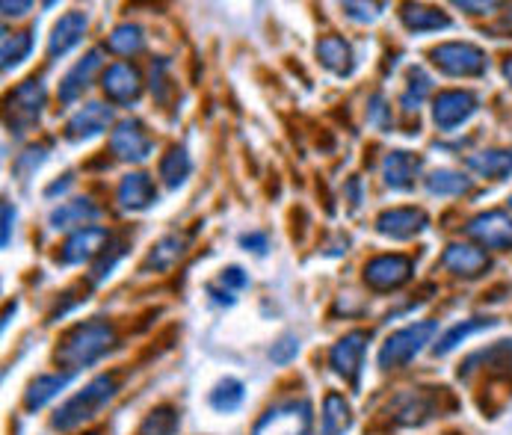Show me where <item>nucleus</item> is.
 Here are the masks:
<instances>
[{"mask_svg":"<svg viewBox=\"0 0 512 435\" xmlns=\"http://www.w3.org/2000/svg\"><path fill=\"white\" fill-rule=\"evenodd\" d=\"M116 347V329L104 320H89L74 326L72 332L57 347V364L66 367V373H77L89 364L101 362Z\"/></svg>","mask_w":512,"mask_h":435,"instance_id":"1","label":"nucleus"},{"mask_svg":"<svg viewBox=\"0 0 512 435\" xmlns=\"http://www.w3.org/2000/svg\"><path fill=\"white\" fill-rule=\"evenodd\" d=\"M116 394H119V376H116V373H101V376L89 379V382L83 385V391H77L72 400H66V403L57 409V415H54V421H51L54 430L72 433L77 427L95 421V418L113 403Z\"/></svg>","mask_w":512,"mask_h":435,"instance_id":"2","label":"nucleus"},{"mask_svg":"<svg viewBox=\"0 0 512 435\" xmlns=\"http://www.w3.org/2000/svg\"><path fill=\"white\" fill-rule=\"evenodd\" d=\"M314 427V409L308 397H291V400H279L276 406H270L252 435H311Z\"/></svg>","mask_w":512,"mask_h":435,"instance_id":"3","label":"nucleus"},{"mask_svg":"<svg viewBox=\"0 0 512 435\" xmlns=\"http://www.w3.org/2000/svg\"><path fill=\"white\" fill-rule=\"evenodd\" d=\"M439 323L436 320H421L412 326L397 329L394 335H388V341L379 350V367L382 370H397L412 362L421 350H427V344H433Z\"/></svg>","mask_w":512,"mask_h":435,"instance_id":"4","label":"nucleus"},{"mask_svg":"<svg viewBox=\"0 0 512 435\" xmlns=\"http://www.w3.org/2000/svg\"><path fill=\"white\" fill-rule=\"evenodd\" d=\"M45 110V83L39 77L24 80L6 98V125L12 134H27Z\"/></svg>","mask_w":512,"mask_h":435,"instance_id":"5","label":"nucleus"},{"mask_svg":"<svg viewBox=\"0 0 512 435\" xmlns=\"http://www.w3.org/2000/svg\"><path fill=\"white\" fill-rule=\"evenodd\" d=\"M433 66L450 77H480L489 69L486 51L471 42H444L433 48Z\"/></svg>","mask_w":512,"mask_h":435,"instance_id":"6","label":"nucleus"},{"mask_svg":"<svg viewBox=\"0 0 512 435\" xmlns=\"http://www.w3.org/2000/svg\"><path fill=\"white\" fill-rule=\"evenodd\" d=\"M480 107V98L468 89H444L433 101V122L439 131H456Z\"/></svg>","mask_w":512,"mask_h":435,"instance_id":"7","label":"nucleus"},{"mask_svg":"<svg viewBox=\"0 0 512 435\" xmlns=\"http://www.w3.org/2000/svg\"><path fill=\"white\" fill-rule=\"evenodd\" d=\"M370 335L356 329L350 335H344L332 350H329V367L350 385H359V376H362V367H365V353Z\"/></svg>","mask_w":512,"mask_h":435,"instance_id":"8","label":"nucleus"},{"mask_svg":"<svg viewBox=\"0 0 512 435\" xmlns=\"http://www.w3.org/2000/svg\"><path fill=\"white\" fill-rule=\"evenodd\" d=\"M151 148L154 140L148 134V128L140 119H125L116 125V131L110 134V151L119 157V160H128V163H143L151 157Z\"/></svg>","mask_w":512,"mask_h":435,"instance_id":"9","label":"nucleus"},{"mask_svg":"<svg viewBox=\"0 0 512 435\" xmlns=\"http://www.w3.org/2000/svg\"><path fill=\"white\" fill-rule=\"evenodd\" d=\"M412 270H415V264L406 255H379V258L367 261L365 282L367 288L373 290H397L412 279Z\"/></svg>","mask_w":512,"mask_h":435,"instance_id":"10","label":"nucleus"},{"mask_svg":"<svg viewBox=\"0 0 512 435\" xmlns=\"http://www.w3.org/2000/svg\"><path fill=\"white\" fill-rule=\"evenodd\" d=\"M110 243V234L107 228L101 225H86V228H77L72 237L60 246V264L74 267V264H83V261H92L95 255H101Z\"/></svg>","mask_w":512,"mask_h":435,"instance_id":"11","label":"nucleus"},{"mask_svg":"<svg viewBox=\"0 0 512 435\" xmlns=\"http://www.w3.org/2000/svg\"><path fill=\"white\" fill-rule=\"evenodd\" d=\"M468 234L480 249H512V219L504 211H489L468 222Z\"/></svg>","mask_w":512,"mask_h":435,"instance_id":"12","label":"nucleus"},{"mask_svg":"<svg viewBox=\"0 0 512 435\" xmlns=\"http://www.w3.org/2000/svg\"><path fill=\"white\" fill-rule=\"evenodd\" d=\"M427 214L421 208H391L376 219V231L391 240H409L427 228Z\"/></svg>","mask_w":512,"mask_h":435,"instance_id":"13","label":"nucleus"},{"mask_svg":"<svg viewBox=\"0 0 512 435\" xmlns=\"http://www.w3.org/2000/svg\"><path fill=\"white\" fill-rule=\"evenodd\" d=\"M101 86H104L107 98L116 101V104H131V101H137L143 95V77L131 63L110 66L101 77Z\"/></svg>","mask_w":512,"mask_h":435,"instance_id":"14","label":"nucleus"},{"mask_svg":"<svg viewBox=\"0 0 512 435\" xmlns=\"http://www.w3.org/2000/svg\"><path fill=\"white\" fill-rule=\"evenodd\" d=\"M441 264L465 279H477L489 270V255L480 246H468V243H450L441 255Z\"/></svg>","mask_w":512,"mask_h":435,"instance_id":"15","label":"nucleus"},{"mask_svg":"<svg viewBox=\"0 0 512 435\" xmlns=\"http://www.w3.org/2000/svg\"><path fill=\"white\" fill-rule=\"evenodd\" d=\"M110 122H113V110L110 107H104V104H86V107H80L72 119H69L66 134H69L72 143H86V140L104 134L110 128Z\"/></svg>","mask_w":512,"mask_h":435,"instance_id":"16","label":"nucleus"},{"mask_svg":"<svg viewBox=\"0 0 512 435\" xmlns=\"http://www.w3.org/2000/svg\"><path fill=\"white\" fill-rule=\"evenodd\" d=\"M86 24H89V18H86V12H66L57 24H54V30H51V39H48V57L51 60H57V57H66L72 48L80 45V39H83V33H86Z\"/></svg>","mask_w":512,"mask_h":435,"instance_id":"17","label":"nucleus"},{"mask_svg":"<svg viewBox=\"0 0 512 435\" xmlns=\"http://www.w3.org/2000/svg\"><path fill=\"white\" fill-rule=\"evenodd\" d=\"M421 175V157H415L412 151H391L382 160V178L391 190L406 193L415 187V178Z\"/></svg>","mask_w":512,"mask_h":435,"instance_id":"18","label":"nucleus"},{"mask_svg":"<svg viewBox=\"0 0 512 435\" xmlns=\"http://www.w3.org/2000/svg\"><path fill=\"white\" fill-rule=\"evenodd\" d=\"M119 205L125 211H148L151 205H157V187L146 172H128L119 181Z\"/></svg>","mask_w":512,"mask_h":435,"instance_id":"19","label":"nucleus"},{"mask_svg":"<svg viewBox=\"0 0 512 435\" xmlns=\"http://www.w3.org/2000/svg\"><path fill=\"white\" fill-rule=\"evenodd\" d=\"M101 51L95 48V51H89L80 63H74L69 74L63 77V83H60V101L63 104H74L77 98H83V92L89 89V83H92V77L98 74L101 69Z\"/></svg>","mask_w":512,"mask_h":435,"instance_id":"20","label":"nucleus"},{"mask_svg":"<svg viewBox=\"0 0 512 435\" xmlns=\"http://www.w3.org/2000/svg\"><path fill=\"white\" fill-rule=\"evenodd\" d=\"M72 379H74V373H66V370L36 376V379L27 385V391H24V406H27L30 412H36V409L48 406L54 397H60V394L66 391V385H69Z\"/></svg>","mask_w":512,"mask_h":435,"instance_id":"21","label":"nucleus"},{"mask_svg":"<svg viewBox=\"0 0 512 435\" xmlns=\"http://www.w3.org/2000/svg\"><path fill=\"white\" fill-rule=\"evenodd\" d=\"M353 427V409L344 400V394L332 391L323 400V415H320V435H344Z\"/></svg>","mask_w":512,"mask_h":435,"instance_id":"22","label":"nucleus"},{"mask_svg":"<svg viewBox=\"0 0 512 435\" xmlns=\"http://www.w3.org/2000/svg\"><path fill=\"white\" fill-rule=\"evenodd\" d=\"M187 246H190V237H187V234H178V231L166 234V237L151 249V255L146 258V270H151V267H154L157 273L172 270V267L184 258Z\"/></svg>","mask_w":512,"mask_h":435,"instance_id":"23","label":"nucleus"},{"mask_svg":"<svg viewBox=\"0 0 512 435\" xmlns=\"http://www.w3.org/2000/svg\"><path fill=\"white\" fill-rule=\"evenodd\" d=\"M468 169L477 172L480 178H492V181H504L507 175H512V151H501V148H489L480 154H471Z\"/></svg>","mask_w":512,"mask_h":435,"instance_id":"24","label":"nucleus"},{"mask_svg":"<svg viewBox=\"0 0 512 435\" xmlns=\"http://www.w3.org/2000/svg\"><path fill=\"white\" fill-rule=\"evenodd\" d=\"M317 57L326 69H332L335 74L353 72V48L344 36H323L317 42Z\"/></svg>","mask_w":512,"mask_h":435,"instance_id":"25","label":"nucleus"},{"mask_svg":"<svg viewBox=\"0 0 512 435\" xmlns=\"http://www.w3.org/2000/svg\"><path fill=\"white\" fill-rule=\"evenodd\" d=\"M95 217H98V208L89 199H72V202H63L60 208H54L48 222H51V228L66 231V228H86L83 222Z\"/></svg>","mask_w":512,"mask_h":435,"instance_id":"26","label":"nucleus"},{"mask_svg":"<svg viewBox=\"0 0 512 435\" xmlns=\"http://www.w3.org/2000/svg\"><path fill=\"white\" fill-rule=\"evenodd\" d=\"M406 30L412 33H436V30H447L450 18L441 9H430V6H403L400 12Z\"/></svg>","mask_w":512,"mask_h":435,"instance_id":"27","label":"nucleus"},{"mask_svg":"<svg viewBox=\"0 0 512 435\" xmlns=\"http://www.w3.org/2000/svg\"><path fill=\"white\" fill-rule=\"evenodd\" d=\"M430 412H433V406L424 400V394L421 391H406L403 397H397V403H394V421L400 424V427H412V424H424L427 418H430Z\"/></svg>","mask_w":512,"mask_h":435,"instance_id":"28","label":"nucleus"},{"mask_svg":"<svg viewBox=\"0 0 512 435\" xmlns=\"http://www.w3.org/2000/svg\"><path fill=\"white\" fill-rule=\"evenodd\" d=\"M190 172H193V160H190L187 148H178L175 145V148H169V154H163V160H160V178H163V184L169 190L181 187L190 178Z\"/></svg>","mask_w":512,"mask_h":435,"instance_id":"29","label":"nucleus"},{"mask_svg":"<svg viewBox=\"0 0 512 435\" xmlns=\"http://www.w3.org/2000/svg\"><path fill=\"white\" fill-rule=\"evenodd\" d=\"M495 326V320H483V317H471V320H462V323H456V326H450L444 335H441V341L436 344V356H447V353H453L459 344H465L471 335H477V332H483V329H492Z\"/></svg>","mask_w":512,"mask_h":435,"instance_id":"30","label":"nucleus"},{"mask_svg":"<svg viewBox=\"0 0 512 435\" xmlns=\"http://www.w3.org/2000/svg\"><path fill=\"white\" fill-rule=\"evenodd\" d=\"M246 288H249V273L240 270V267H228V270H222V276L214 285H208V293L220 305H234L237 302V293Z\"/></svg>","mask_w":512,"mask_h":435,"instance_id":"31","label":"nucleus"},{"mask_svg":"<svg viewBox=\"0 0 512 435\" xmlns=\"http://www.w3.org/2000/svg\"><path fill=\"white\" fill-rule=\"evenodd\" d=\"M107 45H110V51L119 54V57H137V54L146 48V33H143V27H137V24H119V27L110 33Z\"/></svg>","mask_w":512,"mask_h":435,"instance_id":"32","label":"nucleus"},{"mask_svg":"<svg viewBox=\"0 0 512 435\" xmlns=\"http://www.w3.org/2000/svg\"><path fill=\"white\" fill-rule=\"evenodd\" d=\"M471 190V178H465L462 172H453V169H436L430 178H427V193L430 196H462Z\"/></svg>","mask_w":512,"mask_h":435,"instance_id":"33","label":"nucleus"},{"mask_svg":"<svg viewBox=\"0 0 512 435\" xmlns=\"http://www.w3.org/2000/svg\"><path fill=\"white\" fill-rule=\"evenodd\" d=\"M243 397H246L243 382H240V379L225 376V379H220V382L214 385V391H211L208 403H211V409H217V412H222V415H228V412L240 409Z\"/></svg>","mask_w":512,"mask_h":435,"instance_id":"34","label":"nucleus"},{"mask_svg":"<svg viewBox=\"0 0 512 435\" xmlns=\"http://www.w3.org/2000/svg\"><path fill=\"white\" fill-rule=\"evenodd\" d=\"M178 427H181L178 412L172 406H157V409H151L146 418H143L137 435H175Z\"/></svg>","mask_w":512,"mask_h":435,"instance_id":"35","label":"nucleus"},{"mask_svg":"<svg viewBox=\"0 0 512 435\" xmlns=\"http://www.w3.org/2000/svg\"><path fill=\"white\" fill-rule=\"evenodd\" d=\"M33 51V33H6L3 36V72L21 66Z\"/></svg>","mask_w":512,"mask_h":435,"instance_id":"36","label":"nucleus"},{"mask_svg":"<svg viewBox=\"0 0 512 435\" xmlns=\"http://www.w3.org/2000/svg\"><path fill=\"white\" fill-rule=\"evenodd\" d=\"M430 89H433V80H430V74L424 72V69H412L409 72V80H406V89H403V110L406 113H412V110H418L421 104H424V98L430 95Z\"/></svg>","mask_w":512,"mask_h":435,"instance_id":"37","label":"nucleus"},{"mask_svg":"<svg viewBox=\"0 0 512 435\" xmlns=\"http://www.w3.org/2000/svg\"><path fill=\"white\" fill-rule=\"evenodd\" d=\"M125 243H107V252H104V258L92 267V282L98 285V282H104V279H110V273L116 270V264L125 258Z\"/></svg>","mask_w":512,"mask_h":435,"instance_id":"38","label":"nucleus"},{"mask_svg":"<svg viewBox=\"0 0 512 435\" xmlns=\"http://www.w3.org/2000/svg\"><path fill=\"white\" fill-rule=\"evenodd\" d=\"M45 157H48V145H33V148H27V151L12 163V169H15V175H21V181H24L27 175H33V172L45 163Z\"/></svg>","mask_w":512,"mask_h":435,"instance_id":"39","label":"nucleus"},{"mask_svg":"<svg viewBox=\"0 0 512 435\" xmlns=\"http://www.w3.org/2000/svg\"><path fill=\"white\" fill-rule=\"evenodd\" d=\"M299 356V338L296 335H282L273 347H270V362L291 364Z\"/></svg>","mask_w":512,"mask_h":435,"instance_id":"40","label":"nucleus"},{"mask_svg":"<svg viewBox=\"0 0 512 435\" xmlns=\"http://www.w3.org/2000/svg\"><path fill=\"white\" fill-rule=\"evenodd\" d=\"M367 122H370L373 128H379V131H388V128H391V110H388V104H385L382 95H373V98H370Z\"/></svg>","mask_w":512,"mask_h":435,"instance_id":"41","label":"nucleus"},{"mask_svg":"<svg viewBox=\"0 0 512 435\" xmlns=\"http://www.w3.org/2000/svg\"><path fill=\"white\" fill-rule=\"evenodd\" d=\"M240 246H243L246 252L267 255V249H270V240H267V234H264V231H249V234H240Z\"/></svg>","mask_w":512,"mask_h":435,"instance_id":"42","label":"nucleus"},{"mask_svg":"<svg viewBox=\"0 0 512 435\" xmlns=\"http://www.w3.org/2000/svg\"><path fill=\"white\" fill-rule=\"evenodd\" d=\"M344 9H347V15L356 18V21H373V18L379 15L382 6H373V3H344Z\"/></svg>","mask_w":512,"mask_h":435,"instance_id":"43","label":"nucleus"},{"mask_svg":"<svg viewBox=\"0 0 512 435\" xmlns=\"http://www.w3.org/2000/svg\"><path fill=\"white\" fill-rule=\"evenodd\" d=\"M12 222H15V208L9 202H3V246H9V240H12Z\"/></svg>","mask_w":512,"mask_h":435,"instance_id":"44","label":"nucleus"},{"mask_svg":"<svg viewBox=\"0 0 512 435\" xmlns=\"http://www.w3.org/2000/svg\"><path fill=\"white\" fill-rule=\"evenodd\" d=\"M27 9H33V3H3V15H6V18H18V15H24Z\"/></svg>","mask_w":512,"mask_h":435,"instance_id":"45","label":"nucleus"},{"mask_svg":"<svg viewBox=\"0 0 512 435\" xmlns=\"http://www.w3.org/2000/svg\"><path fill=\"white\" fill-rule=\"evenodd\" d=\"M504 74H507V80H510V86H512V57L504 63Z\"/></svg>","mask_w":512,"mask_h":435,"instance_id":"46","label":"nucleus"},{"mask_svg":"<svg viewBox=\"0 0 512 435\" xmlns=\"http://www.w3.org/2000/svg\"><path fill=\"white\" fill-rule=\"evenodd\" d=\"M510 208H512V199H510Z\"/></svg>","mask_w":512,"mask_h":435,"instance_id":"47","label":"nucleus"}]
</instances>
